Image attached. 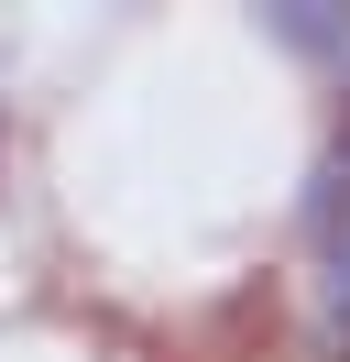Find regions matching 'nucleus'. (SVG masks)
<instances>
[{"mask_svg": "<svg viewBox=\"0 0 350 362\" xmlns=\"http://www.w3.org/2000/svg\"><path fill=\"white\" fill-rule=\"evenodd\" d=\"M274 33H284L296 55H350V11H339V0H284Z\"/></svg>", "mask_w": 350, "mask_h": 362, "instance_id": "f257e3e1", "label": "nucleus"}]
</instances>
